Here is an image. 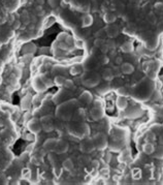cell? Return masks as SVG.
Masks as SVG:
<instances>
[{
  "mask_svg": "<svg viewBox=\"0 0 163 185\" xmlns=\"http://www.w3.org/2000/svg\"><path fill=\"white\" fill-rule=\"evenodd\" d=\"M154 10L155 14L157 15H162L163 14V3L162 1H158L154 4Z\"/></svg>",
  "mask_w": 163,
  "mask_h": 185,
  "instance_id": "ac0fdd59",
  "label": "cell"
},
{
  "mask_svg": "<svg viewBox=\"0 0 163 185\" xmlns=\"http://www.w3.org/2000/svg\"><path fill=\"white\" fill-rule=\"evenodd\" d=\"M75 46H77L78 48H82V47H83V41H82V40H77V41H75Z\"/></svg>",
  "mask_w": 163,
  "mask_h": 185,
  "instance_id": "74e56055",
  "label": "cell"
},
{
  "mask_svg": "<svg viewBox=\"0 0 163 185\" xmlns=\"http://www.w3.org/2000/svg\"><path fill=\"white\" fill-rule=\"evenodd\" d=\"M143 150L144 152L146 153L147 155H151L154 153V150H155V147L154 145L152 144V143H146V144L144 145L143 147Z\"/></svg>",
  "mask_w": 163,
  "mask_h": 185,
  "instance_id": "9a60e30c",
  "label": "cell"
},
{
  "mask_svg": "<svg viewBox=\"0 0 163 185\" xmlns=\"http://www.w3.org/2000/svg\"><path fill=\"white\" fill-rule=\"evenodd\" d=\"M95 38H104L106 36V30L103 29H99L98 31H96L95 32Z\"/></svg>",
  "mask_w": 163,
  "mask_h": 185,
  "instance_id": "603a6c76",
  "label": "cell"
},
{
  "mask_svg": "<svg viewBox=\"0 0 163 185\" xmlns=\"http://www.w3.org/2000/svg\"><path fill=\"white\" fill-rule=\"evenodd\" d=\"M104 160H106V162H109V160H110V154H109V153L106 155V158H104Z\"/></svg>",
  "mask_w": 163,
  "mask_h": 185,
  "instance_id": "f35d334b",
  "label": "cell"
},
{
  "mask_svg": "<svg viewBox=\"0 0 163 185\" xmlns=\"http://www.w3.org/2000/svg\"><path fill=\"white\" fill-rule=\"evenodd\" d=\"M115 63L117 64V65H121L123 63V58L121 56H117L115 58Z\"/></svg>",
  "mask_w": 163,
  "mask_h": 185,
  "instance_id": "d6a6232c",
  "label": "cell"
},
{
  "mask_svg": "<svg viewBox=\"0 0 163 185\" xmlns=\"http://www.w3.org/2000/svg\"><path fill=\"white\" fill-rule=\"evenodd\" d=\"M58 3H59V0H49V4L52 7H57Z\"/></svg>",
  "mask_w": 163,
  "mask_h": 185,
  "instance_id": "836d02e7",
  "label": "cell"
},
{
  "mask_svg": "<svg viewBox=\"0 0 163 185\" xmlns=\"http://www.w3.org/2000/svg\"><path fill=\"white\" fill-rule=\"evenodd\" d=\"M20 21H21V23H23L24 25H28L29 23H30V17H29V15H28L27 12H22V15H21V18H20Z\"/></svg>",
  "mask_w": 163,
  "mask_h": 185,
  "instance_id": "ffe728a7",
  "label": "cell"
},
{
  "mask_svg": "<svg viewBox=\"0 0 163 185\" xmlns=\"http://www.w3.org/2000/svg\"><path fill=\"white\" fill-rule=\"evenodd\" d=\"M82 98H83V100L85 101L87 103H90L92 101V94L90 92H85L82 96Z\"/></svg>",
  "mask_w": 163,
  "mask_h": 185,
  "instance_id": "cb8c5ba5",
  "label": "cell"
},
{
  "mask_svg": "<svg viewBox=\"0 0 163 185\" xmlns=\"http://www.w3.org/2000/svg\"><path fill=\"white\" fill-rule=\"evenodd\" d=\"M104 30H106V36H107V37H109V38L117 37V36L119 35V32H120L119 27H118L115 23H113V24H107L106 27L104 28Z\"/></svg>",
  "mask_w": 163,
  "mask_h": 185,
  "instance_id": "7a4b0ae2",
  "label": "cell"
},
{
  "mask_svg": "<svg viewBox=\"0 0 163 185\" xmlns=\"http://www.w3.org/2000/svg\"><path fill=\"white\" fill-rule=\"evenodd\" d=\"M120 68L122 74L124 75H131L134 72V66L131 63H129V62H123V63L120 65Z\"/></svg>",
  "mask_w": 163,
  "mask_h": 185,
  "instance_id": "8992f818",
  "label": "cell"
},
{
  "mask_svg": "<svg viewBox=\"0 0 163 185\" xmlns=\"http://www.w3.org/2000/svg\"><path fill=\"white\" fill-rule=\"evenodd\" d=\"M58 141L56 139H48L43 143V149L47 151H54Z\"/></svg>",
  "mask_w": 163,
  "mask_h": 185,
  "instance_id": "30bf717a",
  "label": "cell"
},
{
  "mask_svg": "<svg viewBox=\"0 0 163 185\" xmlns=\"http://www.w3.org/2000/svg\"><path fill=\"white\" fill-rule=\"evenodd\" d=\"M147 21L150 23V24L154 25L157 23V17H156V14L154 12H150L148 15H147Z\"/></svg>",
  "mask_w": 163,
  "mask_h": 185,
  "instance_id": "e0dca14e",
  "label": "cell"
},
{
  "mask_svg": "<svg viewBox=\"0 0 163 185\" xmlns=\"http://www.w3.org/2000/svg\"><path fill=\"white\" fill-rule=\"evenodd\" d=\"M65 80L66 79H65L63 75H57L54 80V83H55V85H57V86H62L63 84H64Z\"/></svg>",
  "mask_w": 163,
  "mask_h": 185,
  "instance_id": "44dd1931",
  "label": "cell"
},
{
  "mask_svg": "<svg viewBox=\"0 0 163 185\" xmlns=\"http://www.w3.org/2000/svg\"><path fill=\"white\" fill-rule=\"evenodd\" d=\"M40 53H48V52H49V49L48 48H41L40 49Z\"/></svg>",
  "mask_w": 163,
  "mask_h": 185,
  "instance_id": "ab89813d",
  "label": "cell"
},
{
  "mask_svg": "<svg viewBox=\"0 0 163 185\" xmlns=\"http://www.w3.org/2000/svg\"><path fill=\"white\" fill-rule=\"evenodd\" d=\"M62 166H63V169L67 172H71L73 170V162L71 159H69V158H67V159H65L63 161Z\"/></svg>",
  "mask_w": 163,
  "mask_h": 185,
  "instance_id": "2e32d148",
  "label": "cell"
},
{
  "mask_svg": "<svg viewBox=\"0 0 163 185\" xmlns=\"http://www.w3.org/2000/svg\"><path fill=\"white\" fill-rule=\"evenodd\" d=\"M130 158V153H129V151L128 150H125V151H123V153L121 154L120 156V160L121 161H127L128 159Z\"/></svg>",
  "mask_w": 163,
  "mask_h": 185,
  "instance_id": "7402d4cb",
  "label": "cell"
},
{
  "mask_svg": "<svg viewBox=\"0 0 163 185\" xmlns=\"http://www.w3.org/2000/svg\"><path fill=\"white\" fill-rule=\"evenodd\" d=\"M160 80H161L162 82H163V75H161V77H160Z\"/></svg>",
  "mask_w": 163,
  "mask_h": 185,
  "instance_id": "60d3db41",
  "label": "cell"
},
{
  "mask_svg": "<svg viewBox=\"0 0 163 185\" xmlns=\"http://www.w3.org/2000/svg\"><path fill=\"white\" fill-rule=\"evenodd\" d=\"M153 154H154V157L158 158V159L163 158V146H158V147L154 150Z\"/></svg>",
  "mask_w": 163,
  "mask_h": 185,
  "instance_id": "d6986e66",
  "label": "cell"
},
{
  "mask_svg": "<svg viewBox=\"0 0 163 185\" xmlns=\"http://www.w3.org/2000/svg\"><path fill=\"white\" fill-rule=\"evenodd\" d=\"M0 47H1V40H0Z\"/></svg>",
  "mask_w": 163,
  "mask_h": 185,
  "instance_id": "b9f144b4",
  "label": "cell"
},
{
  "mask_svg": "<svg viewBox=\"0 0 163 185\" xmlns=\"http://www.w3.org/2000/svg\"><path fill=\"white\" fill-rule=\"evenodd\" d=\"M121 50L124 53H131L133 51V45L131 41H125L121 45Z\"/></svg>",
  "mask_w": 163,
  "mask_h": 185,
  "instance_id": "4fadbf2b",
  "label": "cell"
},
{
  "mask_svg": "<svg viewBox=\"0 0 163 185\" xmlns=\"http://www.w3.org/2000/svg\"><path fill=\"white\" fill-rule=\"evenodd\" d=\"M65 86V88H68V89H70V88L73 87V82L71 80H65L64 84H63Z\"/></svg>",
  "mask_w": 163,
  "mask_h": 185,
  "instance_id": "f546056e",
  "label": "cell"
},
{
  "mask_svg": "<svg viewBox=\"0 0 163 185\" xmlns=\"http://www.w3.org/2000/svg\"><path fill=\"white\" fill-rule=\"evenodd\" d=\"M116 16L113 14V12H106L103 16V21L106 23V24H113V23L116 22Z\"/></svg>",
  "mask_w": 163,
  "mask_h": 185,
  "instance_id": "5bb4252c",
  "label": "cell"
},
{
  "mask_svg": "<svg viewBox=\"0 0 163 185\" xmlns=\"http://www.w3.org/2000/svg\"><path fill=\"white\" fill-rule=\"evenodd\" d=\"M100 50H101V53H102V54H107V53H109V52L110 49H109V47L107 46V45H106V43L103 46H101Z\"/></svg>",
  "mask_w": 163,
  "mask_h": 185,
  "instance_id": "f1b7e54d",
  "label": "cell"
},
{
  "mask_svg": "<svg viewBox=\"0 0 163 185\" xmlns=\"http://www.w3.org/2000/svg\"><path fill=\"white\" fill-rule=\"evenodd\" d=\"M104 44H106L104 38H95V40H94V47H96V48H101V46H103Z\"/></svg>",
  "mask_w": 163,
  "mask_h": 185,
  "instance_id": "d4e9b609",
  "label": "cell"
},
{
  "mask_svg": "<svg viewBox=\"0 0 163 185\" xmlns=\"http://www.w3.org/2000/svg\"><path fill=\"white\" fill-rule=\"evenodd\" d=\"M81 149L85 153H91L92 151L95 149V145H94L93 140L87 139L85 141H83L81 144Z\"/></svg>",
  "mask_w": 163,
  "mask_h": 185,
  "instance_id": "3957f363",
  "label": "cell"
},
{
  "mask_svg": "<svg viewBox=\"0 0 163 185\" xmlns=\"http://www.w3.org/2000/svg\"><path fill=\"white\" fill-rule=\"evenodd\" d=\"M41 124L40 122L36 119H33V120H30L28 122V129L30 130L32 134H38L39 131L41 130Z\"/></svg>",
  "mask_w": 163,
  "mask_h": 185,
  "instance_id": "277c9868",
  "label": "cell"
},
{
  "mask_svg": "<svg viewBox=\"0 0 163 185\" xmlns=\"http://www.w3.org/2000/svg\"><path fill=\"white\" fill-rule=\"evenodd\" d=\"M112 69H113V74H114V77H116V78L121 77V75H122V72H121L120 66H114Z\"/></svg>",
  "mask_w": 163,
  "mask_h": 185,
  "instance_id": "484cf974",
  "label": "cell"
},
{
  "mask_svg": "<svg viewBox=\"0 0 163 185\" xmlns=\"http://www.w3.org/2000/svg\"><path fill=\"white\" fill-rule=\"evenodd\" d=\"M21 24H22V23H21L20 20H16L15 22L12 23V25H14V28H15V29H19Z\"/></svg>",
  "mask_w": 163,
  "mask_h": 185,
  "instance_id": "d590c367",
  "label": "cell"
},
{
  "mask_svg": "<svg viewBox=\"0 0 163 185\" xmlns=\"http://www.w3.org/2000/svg\"><path fill=\"white\" fill-rule=\"evenodd\" d=\"M41 127H43L47 132L51 131V130L53 129V123H52L51 117L47 116V117H43V118H41Z\"/></svg>",
  "mask_w": 163,
  "mask_h": 185,
  "instance_id": "52a82bcc",
  "label": "cell"
},
{
  "mask_svg": "<svg viewBox=\"0 0 163 185\" xmlns=\"http://www.w3.org/2000/svg\"><path fill=\"white\" fill-rule=\"evenodd\" d=\"M106 45L109 47L110 50H112V49H116V43L114 40H112V38H110L109 40H106Z\"/></svg>",
  "mask_w": 163,
  "mask_h": 185,
  "instance_id": "4dcf8cb0",
  "label": "cell"
},
{
  "mask_svg": "<svg viewBox=\"0 0 163 185\" xmlns=\"http://www.w3.org/2000/svg\"><path fill=\"white\" fill-rule=\"evenodd\" d=\"M94 20H93V17H92V15L90 14H86L85 16L83 17V19H82V26L83 27H90V26L93 24Z\"/></svg>",
  "mask_w": 163,
  "mask_h": 185,
  "instance_id": "8fae6325",
  "label": "cell"
},
{
  "mask_svg": "<svg viewBox=\"0 0 163 185\" xmlns=\"http://www.w3.org/2000/svg\"><path fill=\"white\" fill-rule=\"evenodd\" d=\"M94 145H95V148L98 150H104L107 147V139L106 135L102 132H98L93 139Z\"/></svg>",
  "mask_w": 163,
  "mask_h": 185,
  "instance_id": "6da1fadb",
  "label": "cell"
},
{
  "mask_svg": "<svg viewBox=\"0 0 163 185\" xmlns=\"http://www.w3.org/2000/svg\"><path fill=\"white\" fill-rule=\"evenodd\" d=\"M67 150H68V143H66L65 141H58L54 151H56L57 153L61 154V153L66 152Z\"/></svg>",
  "mask_w": 163,
  "mask_h": 185,
  "instance_id": "9c48e42d",
  "label": "cell"
},
{
  "mask_svg": "<svg viewBox=\"0 0 163 185\" xmlns=\"http://www.w3.org/2000/svg\"><path fill=\"white\" fill-rule=\"evenodd\" d=\"M157 30H158V32L163 33V21H160L158 23V25H157Z\"/></svg>",
  "mask_w": 163,
  "mask_h": 185,
  "instance_id": "e575fe53",
  "label": "cell"
},
{
  "mask_svg": "<svg viewBox=\"0 0 163 185\" xmlns=\"http://www.w3.org/2000/svg\"><path fill=\"white\" fill-rule=\"evenodd\" d=\"M102 78H103L104 81H106V82H109V81H112L114 79V74H113V69L112 68H104L102 70Z\"/></svg>",
  "mask_w": 163,
  "mask_h": 185,
  "instance_id": "7c38bea8",
  "label": "cell"
},
{
  "mask_svg": "<svg viewBox=\"0 0 163 185\" xmlns=\"http://www.w3.org/2000/svg\"><path fill=\"white\" fill-rule=\"evenodd\" d=\"M109 58H116V57H117V52H116V49H112V50H109Z\"/></svg>",
  "mask_w": 163,
  "mask_h": 185,
  "instance_id": "1f68e13d",
  "label": "cell"
},
{
  "mask_svg": "<svg viewBox=\"0 0 163 185\" xmlns=\"http://www.w3.org/2000/svg\"><path fill=\"white\" fill-rule=\"evenodd\" d=\"M162 3H163V1H162Z\"/></svg>",
  "mask_w": 163,
  "mask_h": 185,
  "instance_id": "7bdbcfd3",
  "label": "cell"
},
{
  "mask_svg": "<svg viewBox=\"0 0 163 185\" xmlns=\"http://www.w3.org/2000/svg\"><path fill=\"white\" fill-rule=\"evenodd\" d=\"M100 60L102 64H107L109 62V55H106V54H103V55L100 57Z\"/></svg>",
  "mask_w": 163,
  "mask_h": 185,
  "instance_id": "83f0119b",
  "label": "cell"
},
{
  "mask_svg": "<svg viewBox=\"0 0 163 185\" xmlns=\"http://www.w3.org/2000/svg\"><path fill=\"white\" fill-rule=\"evenodd\" d=\"M91 115H92V118L94 120H100V119L103 117V110H102L101 106H95L91 111Z\"/></svg>",
  "mask_w": 163,
  "mask_h": 185,
  "instance_id": "ba28073f",
  "label": "cell"
},
{
  "mask_svg": "<svg viewBox=\"0 0 163 185\" xmlns=\"http://www.w3.org/2000/svg\"><path fill=\"white\" fill-rule=\"evenodd\" d=\"M91 165H92V166H93L94 169H98L99 168V161L98 160H93Z\"/></svg>",
  "mask_w": 163,
  "mask_h": 185,
  "instance_id": "8d00e7d4",
  "label": "cell"
},
{
  "mask_svg": "<svg viewBox=\"0 0 163 185\" xmlns=\"http://www.w3.org/2000/svg\"><path fill=\"white\" fill-rule=\"evenodd\" d=\"M30 103H31V100L29 99L28 96H27V97H25V98H23L22 106H24V109H28V108H29V106H30Z\"/></svg>",
  "mask_w": 163,
  "mask_h": 185,
  "instance_id": "4316f807",
  "label": "cell"
},
{
  "mask_svg": "<svg viewBox=\"0 0 163 185\" xmlns=\"http://www.w3.org/2000/svg\"><path fill=\"white\" fill-rule=\"evenodd\" d=\"M116 106L117 108L119 109L120 111H124L127 109V106H128V101L126 99L125 96H122V95H119L117 97V100H116Z\"/></svg>",
  "mask_w": 163,
  "mask_h": 185,
  "instance_id": "5b68a950",
  "label": "cell"
}]
</instances>
